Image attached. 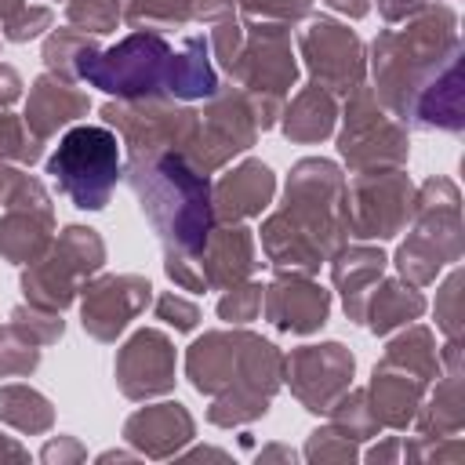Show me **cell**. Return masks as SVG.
Returning a JSON list of instances; mask_svg holds the SVG:
<instances>
[{
    "instance_id": "cell-1",
    "label": "cell",
    "mask_w": 465,
    "mask_h": 465,
    "mask_svg": "<svg viewBox=\"0 0 465 465\" xmlns=\"http://www.w3.org/2000/svg\"><path fill=\"white\" fill-rule=\"evenodd\" d=\"M378 102L421 131L458 134L465 127L458 15L447 4H425L403 29H385L374 47Z\"/></svg>"
},
{
    "instance_id": "cell-2",
    "label": "cell",
    "mask_w": 465,
    "mask_h": 465,
    "mask_svg": "<svg viewBox=\"0 0 465 465\" xmlns=\"http://www.w3.org/2000/svg\"><path fill=\"white\" fill-rule=\"evenodd\" d=\"M76 76L120 102L142 98H211L218 91V76L207 62V40L189 36L182 51L167 44L160 29H134L113 47H94L80 58Z\"/></svg>"
},
{
    "instance_id": "cell-3",
    "label": "cell",
    "mask_w": 465,
    "mask_h": 465,
    "mask_svg": "<svg viewBox=\"0 0 465 465\" xmlns=\"http://www.w3.org/2000/svg\"><path fill=\"white\" fill-rule=\"evenodd\" d=\"M345 178L331 160H298L287 182V203L262 225V251L280 272H316L345 236Z\"/></svg>"
},
{
    "instance_id": "cell-4",
    "label": "cell",
    "mask_w": 465,
    "mask_h": 465,
    "mask_svg": "<svg viewBox=\"0 0 465 465\" xmlns=\"http://www.w3.org/2000/svg\"><path fill=\"white\" fill-rule=\"evenodd\" d=\"M189 378L200 392L214 396L211 421L232 425V421H251L265 414L283 356L276 352L272 341H262L258 334L247 331H211L189 345Z\"/></svg>"
},
{
    "instance_id": "cell-5",
    "label": "cell",
    "mask_w": 465,
    "mask_h": 465,
    "mask_svg": "<svg viewBox=\"0 0 465 465\" xmlns=\"http://www.w3.org/2000/svg\"><path fill=\"white\" fill-rule=\"evenodd\" d=\"M127 182L138 196L142 214L156 229L167 251L200 254L214 229L211 182L174 149L131 153Z\"/></svg>"
},
{
    "instance_id": "cell-6",
    "label": "cell",
    "mask_w": 465,
    "mask_h": 465,
    "mask_svg": "<svg viewBox=\"0 0 465 465\" xmlns=\"http://www.w3.org/2000/svg\"><path fill=\"white\" fill-rule=\"evenodd\" d=\"M414 232L396 251V269L407 283L425 287L447 262L461 258V196L450 178H429L414 193Z\"/></svg>"
},
{
    "instance_id": "cell-7",
    "label": "cell",
    "mask_w": 465,
    "mask_h": 465,
    "mask_svg": "<svg viewBox=\"0 0 465 465\" xmlns=\"http://www.w3.org/2000/svg\"><path fill=\"white\" fill-rule=\"evenodd\" d=\"M47 174L80 211H102L120 178V138L105 124H76L47 156Z\"/></svg>"
},
{
    "instance_id": "cell-8",
    "label": "cell",
    "mask_w": 465,
    "mask_h": 465,
    "mask_svg": "<svg viewBox=\"0 0 465 465\" xmlns=\"http://www.w3.org/2000/svg\"><path fill=\"white\" fill-rule=\"evenodd\" d=\"M229 76L251 102L254 124L265 131L283 113V94L298 80V65L291 54V36L276 22H262L247 29L240 54L229 62Z\"/></svg>"
},
{
    "instance_id": "cell-9",
    "label": "cell",
    "mask_w": 465,
    "mask_h": 465,
    "mask_svg": "<svg viewBox=\"0 0 465 465\" xmlns=\"http://www.w3.org/2000/svg\"><path fill=\"white\" fill-rule=\"evenodd\" d=\"M105 262V243L94 229H84V225H69L36 262H29V269L22 272V291L33 305H44V309H65L84 280L91 272H98Z\"/></svg>"
},
{
    "instance_id": "cell-10",
    "label": "cell",
    "mask_w": 465,
    "mask_h": 465,
    "mask_svg": "<svg viewBox=\"0 0 465 465\" xmlns=\"http://www.w3.org/2000/svg\"><path fill=\"white\" fill-rule=\"evenodd\" d=\"M338 153L356 174L403 167L407 127L392 113H385V105L378 102L374 91L356 87L345 102V127L338 134Z\"/></svg>"
},
{
    "instance_id": "cell-11",
    "label": "cell",
    "mask_w": 465,
    "mask_h": 465,
    "mask_svg": "<svg viewBox=\"0 0 465 465\" xmlns=\"http://www.w3.org/2000/svg\"><path fill=\"white\" fill-rule=\"evenodd\" d=\"M414 189L400 167L363 171L345 185V225L360 240H389L411 222Z\"/></svg>"
},
{
    "instance_id": "cell-12",
    "label": "cell",
    "mask_w": 465,
    "mask_h": 465,
    "mask_svg": "<svg viewBox=\"0 0 465 465\" xmlns=\"http://www.w3.org/2000/svg\"><path fill=\"white\" fill-rule=\"evenodd\" d=\"M298 44H302L312 80L323 91L352 94L356 87H363V44L349 25L316 18V22H309V29H302Z\"/></svg>"
},
{
    "instance_id": "cell-13",
    "label": "cell",
    "mask_w": 465,
    "mask_h": 465,
    "mask_svg": "<svg viewBox=\"0 0 465 465\" xmlns=\"http://www.w3.org/2000/svg\"><path fill=\"white\" fill-rule=\"evenodd\" d=\"M51 232L54 214L47 189L36 178L22 174L15 193L7 196V214L0 218V254L15 265H29L51 247Z\"/></svg>"
},
{
    "instance_id": "cell-14",
    "label": "cell",
    "mask_w": 465,
    "mask_h": 465,
    "mask_svg": "<svg viewBox=\"0 0 465 465\" xmlns=\"http://www.w3.org/2000/svg\"><path fill=\"white\" fill-rule=\"evenodd\" d=\"M283 367L291 374L294 396L309 411H331L334 400L349 389V378H352V356L338 341L294 349L291 360H283Z\"/></svg>"
},
{
    "instance_id": "cell-15",
    "label": "cell",
    "mask_w": 465,
    "mask_h": 465,
    "mask_svg": "<svg viewBox=\"0 0 465 465\" xmlns=\"http://www.w3.org/2000/svg\"><path fill=\"white\" fill-rule=\"evenodd\" d=\"M153 283L145 276H102L94 283L84 287V305H80V320L84 331L94 334L98 341H113L145 305H149Z\"/></svg>"
},
{
    "instance_id": "cell-16",
    "label": "cell",
    "mask_w": 465,
    "mask_h": 465,
    "mask_svg": "<svg viewBox=\"0 0 465 465\" xmlns=\"http://www.w3.org/2000/svg\"><path fill=\"white\" fill-rule=\"evenodd\" d=\"M262 305H265V316L272 327L291 331V334H312L327 323L331 294L302 272H280L265 287Z\"/></svg>"
},
{
    "instance_id": "cell-17",
    "label": "cell",
    "mask_w": 465,
    "mask_h": 465,
    "mask_svg": "<svg viewBox=\"0 0 465 465\" xmlns=\"http://www.w3.org/2000/svg\"><path fill=\"white\" fill-rule=\"evenodd\" d=\"M116 381L131 400L167 392L174 385V349L160 331H138L116 356Z\"/></svg>"
},
{
    "instance_id": "cell-18",
    "label": "cell",
    "mask_w": 465,
    "mask_h": 465,
    "mask_svg": "<svg viewBox=\"0 0 465 465\" xmlns=\"http://www.w3.org/2000/svg\"><path fill=\"white\" fill-rule=\"evenodd\" d=\"M276 193V178L272 171L262 163V160H243L240 167H232L214 189H211V200H214V222L222 225H236L251 214H262L269 207Z\"/></svg>"
},
{
    "instance_id": "cell-19",
    "label": "cell",
    "mask_w": 465,
    "mask_h": 465,
    "mask_svg": "<svg viewBox=\"0 0 465 465\" xmlns=\"http://www.w3.org/2000/svg\"><path fill=\"white\" fill-rule=\"evenodd\" d=\"M87 113V94L73 87V80L65 76H54V73H44L33 87H29V102H25V124L29 131L47 142L51 134H58V127L73 124L76 116Z\"/></svg>"
},
{
    "instance_id": "cell-20",
    "label": "cell",
    "mask_w": 465,
    "mask_h": 465,
    "mask_svg": "<svg viewBox=\"0 0 465 465\" xmlns=\"http://www.w3.org/2000/svg\"><path fill=\"white\" fill-rule=\"evenodd\" d=\"M200 265H203L207 287H232V283L247 280L258 269V251H254L251 229H240V225L211 229V236L200 251Z\"/></svg>"
},
{
    "instance_id": "cell-21",
    "label": "cell",
    "mask_w": 465,
    "mask_h": 465,
    "mask_svg": "<svg viewBox=\"0 0 465 465\" xmlns=\"http://www.w3.org/2000/svg\"><path fill=\"white\" fill-rule=\"evenodd\" d=\"M429 381H421L418 374L396 367V363H378L374 367V381H371V414L378 425H392V429H403L411 418H414V407L421 403V392H425Z\"/></svg>"
},
{
    "instance_id": "cell-22",
    "label": "cell",
    "mask_w": 465,
    "mask_h": 465,
    "mask_svg": "<svg viewBox=\"0 0 465 465\" xmlns=\"http://www.w3.org/2000/svg\"><path fill=\"white\" fill-rule=\"evenodd\" d=\"M385 262H389V258H385L378 247H338V251H334L331 276H334V287L341 291V302H345L349 320L363 323L367 294H371L374 283L381 280Z\"/></svg>"
},
{
    "instance_id": "cell-23",
    "label": "cell",
    "mask_w": 465,
    "mask_h": 465,
    "mask_svg": "<svg viewBox=\"0 0 465 465\" xmlns=\"http://www.w3.org/2000/svg\"><path fill=\"white\" fill-rule=\"evenodd\" d=\"M193 436V418L185 414L182 403H160L145 407L127 421V440L149 447V454H167L182 440Z\"/></svg>"
},
{
    "instance_id": "cell-24",
    "label": "cell",
    "mask_w": 465,
    "mask_h": 465,
    "mask_svg": "<svg viewBox=\"0 0 465 465\" xmlns=\"http://www.w3.org/2000/svg\"><path fill=\"white\" fill-rule=\"evenodd\" d=\"M421 312H425V298L407 280H385L381 287L374 283V291L367 294V305H363V320L374 334H389L392 327H403V323L418 320Z\"/></svg>"
},
{
    "instance_id": "cell-25",
    "label": "cell",
    "mask_w": 465,
    "mask_h": 465,
    "mask_svg": "<svg viewBox=\"0 0 465 465\" xmlns=\"http://www.w3.org/2000/svg\"><path fill=\"white\" fill-rule=\"evenodd\" d=\"M280 116H283V134L291 142H320L331 134L338 105L331 91H323L320 84H309Z\"/></svg>"
},
{
    "instance_id": "cell-26",
    "label": "cell",
    "mask_w": 465,
    "mask_h": 465,
    "mask_svg": "<svg viewBox=\"0 0 465 465\" xmlns=\"http://www.w3.org/2000/svg\"><path fill=\"white\" fill-rule=\"evenodd\" d=\"M385 363H396V367L418 374L421 381L440 378V352H436V341H432L429 327H411L407 334H400L396 341H389Z\"/></svg>"
},
{
    "instance_id": "cell-27",
    "label": "cell",
    "mask_w": 465,
    "mask_h": 465,
    "mask_svg": "<svg viewBox=\"0 0 465 465\" xmlns=\"http://www.w3.org/2000/svg\"><path fill=\"white\" fill-rule=\"evenodd\" d=\"M461 429V367L447 371V378L436 385L429 407L421 411V432L425 436H454Z\"/></svg>"
},
{
    "instance_id": "cell-28",
    "label": "cell",
    "mask_w": 465,
    "mask_h": 465,
    "mask_svg": "<svg viewBox=\"0 0 465 465\" xmlns=\"http://www.w3.org/2000/svg\"><path fill=\"white\" fill-rule=\"evenodd\" d=\"M0 418L25 432H40L51 425V403L25 385H7L0 389Z\"/></svg>"
},
{
    "instance_id": "cell-29",
    "label": "cell",
    "mask_w": 465,
    "mask_h": 465,
    "mask_svg": "<svg viewBox=\"0 0 465 465\" xmlns=\"http://www.w3.org/2000/svg\"><path fill=\"white\" fill-rule=\"evenodd\" d=\"M94 36H87L84 29H54L44 44V62H47V73L54 76H65L73 80L76 76V65L87 51H94Z\"/></svg>"
},
{
    "instance_id": "cell-30",
    "label": "cell",
    "mask_w": 465,
    "mask_h": 465,
    "mask_svg": "<svg viewBox=\"0 0 465 465\" xmlns=\"http://www.w3.org/2000/svg\"><path fill=\"white\" fill-rule=\"evenodd\" d=\"M120 18L145 29H171L189 22V0H120Z\"/></svg>"
},
{
    "instance_id": "cell-31",
    "label": "cell",
    "mask_w": 465,
    "mask_h": 465,
    "mask_svg": "<svg viewBox=\"0 0 465 465\" xmlns=\"http://www.w3.org/2000/svg\"><path fill=\"white\" fill-rule=\"evenodd\" d=\"M40 138L29 131V124L22 116L4 113L0 116V163L15 160V163H36L40 160Z\"/></svg>"
},
{
    "instance_id": "cell-32",
    "label": "cell",
    "mask_w": 465,
    "mask_h": 465,
    "mask_svg": "<svg viewBox=\"0 0 465 465\" xmlns=\"http://www.w3.org/2000/svg\"><path fill=\"white\" fill-rule=\"evenodd\" d=\"M40 363V345L29 341L15 323L0 327V378L29 374Z\"/></svg>"
},
{
    "instance_id": "cell-33",
    "label": "cell",
    "mask_w": 465,
    "mask_h": 465,
    "mask_svg": "<svg viewBox=\"0 0 465 465\" xmlns=\"http://www.w3.org/2000/svg\"><path fill=\"white\" fill-rule=\"evenodd\" d=\"M11 323L29 338V341H36V345H51V341H58L62 338V331H65V323H62V316L54 312V309H44V305H18L15 312H11Z\"/></svg>"
},
{
    "instance_id": "cell-34",
    "label": "cell",
    "mask_w": 465,
    "mask_h": 465,
    "mask_svg": "<svg viewBox=\"0 0 465 465\" xmlns=\"http://www.w3.org/2000/svg\"><path fill=\"white\" fill-rule=\"evenodd\" d=\"M69 22L84 33H113L120 22V0H69Z\"/></svg>"
},
{
    "instance_id": "cell-35",
    "label": "cell",
    "mask_w": 465,
    "mask_h": 465,
    "mask_svg": "<svg viewBox=\"0 0 465 465\" xmlns=\"http://www.w3.org/2000/svg\"><path fill=\"white\" fill-rule=\"evenodd\" d=\"M436 323L447 338H461V272L454 269L436 294Z\"/></svg>"
},
{
    "instance_id": "cell-36",
    "label": "cell",
    "mask_w": 465,
    "mask_h": 465,
    "mask_svg": "<svg viewBox=\"0 0 465 465\" xmlns=\"http://www.w3.org/2000/svg\"><path fill=\"white\" fill-rule=\"evenodd\" d=\"M262 294L265 291L258 283H243V287L232 283V291L218 302V316L229 320V323H247V320H254L262 312Z\"/></svg>"
},
{
    "instance_id": "cell-37",
    "label": "cell",
    "mask_w": 465,
    "mask_h": 465,
    "mask_svg": "<svg viewBox=\"0 0 465 465\" xmlns=\"http://www.w3.org/2000/svg\"><path fill=\"white\" fill-rule=\"evenodd\" d=\"M240 4H243V11H247L251 18L276 22V25L298 22V18H305L309 7H312V0H240Z\"/></svg>"
},
{
    "instance_id": "cell-38",
    "label": "cell",
    "mask_w": 465,
    "mask_h": 465,
    "mask_svg": "<svg viewBox=\"0 0 465 465\" xmlns=\"http://www.w3.org/2000/svg\"><path fill=\"white\" fill-rule=\"evenodd\" d=\"M51 7H22L7 25H4V36L7 40H15V44H25V40H33V36H40L44 29H51Z\"/></svg>"
},
{
    "instance_id": "cell-39",
    "label": "cell",
    "mask_w": 465,
    "mask_h": 465,
    "mask_svg": "<svg viewBox=\"0 0 465 465\" xmlns=\"http://www.w3.org/2000/svg\"><path fill=\"white\" fill-rule=\"evenodd\" d=\"M156 316L167 320V323H174L178 331H193L196 320H200V309H196L193 302L178 298V294H160V302H156Z\"/></svg>"
},
{
    "instance_id": "cell-40",
    "label": "cell",
    "mask_w": 465,
    "mask_h": 465,
    "mask_svg": "<svg viewBox=\"0 0 465 465\" xmlns=\"http://www.w3.org/2000/svg\"><path fill=\"white\" fill-rule=\"evenodd\" d=\"M232 7H236V0H189V18L225 22V18H232Z\"/></svg>"
},
{
    "instance_id": "cell-41",
    "label": "cell",
    "mask_w": 465,
    "mask_h": 465,
    "mask_svg": "<svg viewBox=\"0 0 465 465\" xmlns=\"http://www.w3.org/2000/svg\"><path fill=\"white\" fill-rule=\"evenodd\" d=\"M429 0H378V11L385 22H407L411 15H418Z\"/></svg>"
},
{
    "instance_id": "cell-42",
    "label": "cell",
    "mask_w": 465,
    "mask_h": 465,
    "mask_svg": "<svg viewBox=\"0 0 465 465\" xmlns=\"http://www.w3.org/2000/svg\"><path fill=\"white\" fill-rule=\"evenodd\" d=\"M18 94H22V76H18V69L0 62V109H7Z\"/></svg>"
},
{
    "instance_id": "cell-43",
    "label": "cell",
    "mask_w": 465,
    "mask_h": 465,
    "mask_svg": "<svg viewBox=\"0 0 465 465\" xmlns=\"http://www.w3.org/2000/svg\"><path fill=\"white\" fill-rule=\"evenodd\" d=\"M327 7H334V11L349 15V18H363V15L371 11V4H367V0H327Z\"/></svg>"
},
{
    "instance_id": "cell-44",
    "label": "cell",
    "mask_w": 465,
    "mask_h": 465,
    "mask_svg": "<svg viewBox=\"0 0 465 465\" xmlns=\"http://www.w3.org/2000/svg\"><path fill=\"white\" fill-rule=\"evenodd\" d=\"M18 171H11L7 163H0V203H7V196L15 193V185H18Z\"/></svg>"
},
{
    "instance_id": "cell-45",
    "label": "cell",
    "mask_w": 465,
    "mask_h": 465,
    "mask_svg": "<svg viewBox=\"0 0 465 465\" xmlns=\"http://www.w3.org/2000/svg\"><path fill=\"white\" fill-rule=\"evenodd\" d=\"M22 7H25V0H0V25H7Z\"/></svg>"
}]
</instances>
